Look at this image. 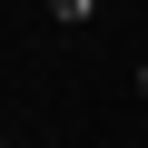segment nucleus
<instances>
[{"label": "nucleus", "instance_id": "f257e3e1", "mask_svg": "<svg viewBox=\"0 0 148 148\" xmlns=\"http://www.w3.org/2000/svg\"><path fill=\"white\" fill-rule=\"evenodd\" d=\"M49 20H69V30H79V20H99V0H49Z\"/></svg>", "mask_w": 148, "mask_h": 148}]
</instances>
